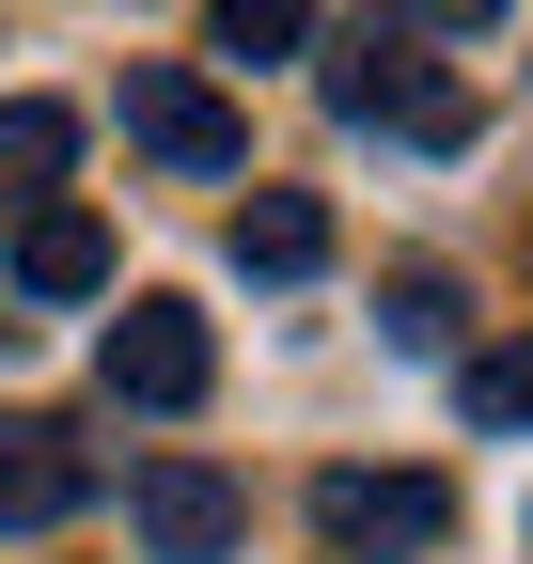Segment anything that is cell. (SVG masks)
Returning <instances> with one entry per match:
<instances>
[{"instance_id": "cell-3", "label": "cell", "mask_w": 533, "mask_h": 564, "mask_svg": "<svg viewBox=\"0 0 533 564\" xmlns=\"http://www.w3.org/2000/svg\"><path fill=\"white\" fill-rule=\"evenodd\" d=\"M126 141H142V158H173V173H236V158H251L236 95H205L188 63H126Z\"/></svg>"}, {"instance_id": "cell-7", "label": "cell", "mask_w": 533, "mask_h": 564, "mask_svg": "<svg viewBox=\"0 0 533 564\" xmlns=\"http://www.w3.org/2000/svg\"><path fill=\"white\" fill-rule=\"evenodd\" d=\"M17 282H32V299H95V282H110V220H95V204H32V220H17Z\"/></svg>"}, {"instance_id": "cell-2", "label": "cell", "mask_w": 533, "mask_h": 564, "mask_svg": "<svg viewBox=\"0 0 533 564\" xmlns=\"http://www.w3.org/2000/svg\"><path fill=\"white\" fill-rule=\"evenodd\" d=\"M314 533L346 549V564H377V549L409 564V549L455 533V486L439 470H314Z\"/></svg>"}, {"instance_id": "cell-5", "label": "cell", "mask_w": 533, "mask_h": 564, "mask_svg": "<svg viewBox=\"0 0 533 564\" xmlns=\"http://www.w3.org/2000/svg\"><path fill=\"white\" fill-rule=\"evenodd\" d=\"M126 518H142V549H157V564H236V533H251L236 470H205V455H157L142 486H126Z\"/></svg>"}, {"instance_id": "cell-10", "label": "cell", "mask_w": 533, "mask_h": 564, "mask_svg": "<svg viewBox=\"0 0 533 564\" xmlns=\"http://www.w3.org/2000/svg\"><path fill=\"white\" fill-rule=\"evenodd\" d=\"M377 329L409 345V361H439V345H455V282H439V267H392V282H377Z\"/></svg>"}, {"instance_id": "cell-8", "label": "cell", "mask_w": 533, "mask_h": 564, "mask_svg": "<svg viewBox=\"0 0 533 564\" xmlns=\"http://www.w3.org/2000/svg\"><path fill=\"white\" fill-rule=\"evenodd\" d=\"M236 267H251V282H314V267H329V204H314V188H251V204H236Z\"/></svg>"}, {"instance_id": "cell-11", "label": "cell", "mask_w": 533, "mask_h": 564, "mask_svg": "<svg viewBox=\"0 0 533 564\" xmlns=\"http://www.w3.org/2000/svg\"><path fill=\"white\" fill-rule=\"evenodd\" d=\"M455 408H471V423H533V329L518 345H471V361H455Z\"/></svg>"}, {"instance_id": "cell-9", "label": "cell", "mask_w": 533, "mask_h": 564, "mask_svg": "<svg viewBox=\"0 0 533 564\" xmlns=\"http://www.w3.org/2000/svg\"><path fill=\"white\" fill-rule=\"evenodd\" d=\"M79 173V110H47V95H17L0 110V220H32V204Z\"/></svg>"}, {"instance_id": "cell-6", "label": "cell", "mask_w": 533, "mask_h": 564, "mask_svg": "<svg viewBox=\"0 0 533 564\" xmlns=\"http://www.w3.org/2000/svg\"><path fill=\"white\" fill-rule=\"evenodd\" d=\"M95 502V455L63 440L47 408H0V533H47V518H79Z\"/></svg>"}, {"instance_id": "cell-12", "label": "cell", "mask_w": 533, "mask_h": 564, "mask_svg": "<svg viewBox=\"0 0 533 564\" xmlns=\"http://www.w3.org/2000/svg\"><path fill=\"white\" fill-rule=\"evenodd\" d=\"M205 32L236 63H283V47H314V0H205Z\"/></svg>"}, {"instance_id": "cell-1", "label": "cell", "mask_w": 533, "mask_h": 564, "mask_svg": "<svg viewBox=\"0 0 533 564\" xmlns=\"http://www.w3.org/2000/svg\"><path fill=\"white\" fill-rule=\"evenodd\" d=\"M329 110H346V126H392V141H471V95L424 63L409 17H361L346 47H329Z\"/></svg>"}, {"instance_id": "cell-13", "label": "cell", "mask_w": 533, "mask_h": 564, "mask_svg": "<svg viewBox=\"0 0 533 564\" xmlns=\"http://www.w3.org/2000/svg\"><path fill=\"white\" fill-rule=\"evenodd\" d=\"M424 17H439V32H502V0H424Z\"/></svg>"}, {"instance_id": "cell-4", "label": "cell", "mask_w": 533, "mask_h": 564, "mask_svg": "<svg viewBox=\"0 0 533 564\" xmlns=\"http://www.w3.org/2000/svg\"><path fill=\"white\" fill-rule=\"evenodd\" d=\"M205 377H220V345H205L188 299H126L110 314V408H205Z\"/></svg>"}]
</instances>
